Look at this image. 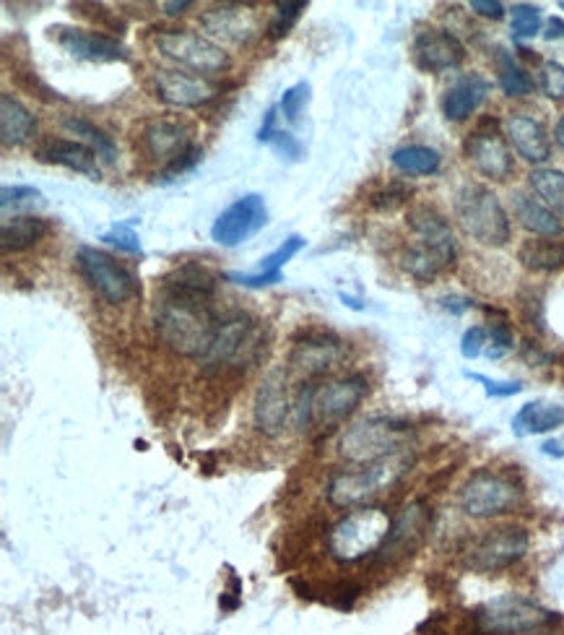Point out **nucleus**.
Here are the masks:
<instances>
[{
    "mask_svg": "<svg viewBox=\"0 0 564 635\" xmlns=\"http://www.w3.org/2000/svg\"><path fill=\"white\" fill-rule=\"evenodd\" d=\"M135 222H120V224H112L110 230L99 234V240L107 245L118 248V251L123 253H131V255H143V248H141V238L139 232H135Z\"/></svg>",
    "mask_w": 564,
    "mask_h": 635,
    "instance_id": "a19ab883",
    "label": "nucleus"
},
{
    "mask_svg": "<svg viewBox=\"0 0 564 635\" xmlns=\"http://www.w3.org/2000/svg\"><path fill=\"white\" fill-rule=\"evenodd\" d=\"M486 344H490V334H486L484 326H471L461 339V354L466 360H476L486 352Z\"/></svg>",
    "mask_w": 564,
    "mask_h": 635,
    "instance_id": "3c124183",
    "label": "nucleus"
},
{
    "mask_svg": "<svg viewBox=\"0 0 564 635\" xmlns=\"http://www.w3.org/2000/svg\"><path fill=\"white\" fill-rule=\"evenodd\" d=\"M513 209L521 226H525L531 234H538V238H560L562 234V219L554 214L552 209H546L544 203L531 199L525 193L513 195Z\"/></svg>",
    "mask_w": 564,
    "mask_h": 635,
    "instance_id": "c756f323",
    "label": "nucleus"
},
{
    "mask_svg": "<svg viewBox=\"0 0 564 635\" xmlns=\"http://www.w3.org/2000/svg\"><path fill=\"white\" fill-rule=\"evenodd\" d=\"M50 232V224L44 222L42 216L34 214H17V216H3V224H0V251L6 255L9 253H21L34 248L44 234Z\"/></svg>",
    "mask_w": 564,
    "mask_h": 635,
    "instance_id": "cd10ccee",
    "label": "nucleus"
},
{
    "mask_svg": "<svg viewBox=\"0 0 564 635\" xmlns=\"http://www.w3.org/2000/svg\"><path fill=\"white\" fill-rule=\"evenodd\" d=\"M263 346L265 336L261 321H255V318H250L248 313H238L219 323L209 360L213 365L242 370L261 360Z\"/></svg>",
    "mask_w": 564,
    "mask_h": 635,
    "instance_id": "9d476101",
    "label": "nucleus"
},
{
    "mask_svg": "<svg viewBox=\"0 0 564 635\" xmlns=\"http://www.w3.org/2000/svg\"><path fill=\"white\" fill-rule=\"evenodd\" d=\"M406 222L411 232H414V243L437 253L450 269L455 266V261H459V243H455L453 226H450L440 211H434L432 206H414L409 211Z\"/></svg>",
    "mask_w": 564,
    "mask_h": 635,
    "instance_id": "aec40b11",
    "label": "nucleus"
},
{
    "mask_svg": "<svg viewBox=\"0 0 564 635\" xmlns=\"http://www.w3.org/2000/svg\"><path fill=\"white\" fill-rule=\"evenodd\" d=\"M510 21H513V34L517 40H531L541 32V9L531 3H517L510 9Z\"/></svg>",
    "mask_w": 564,
    "mask_h": 635,
    "instance_id": "37998d69",
    "label": "nucleus"
},
{
    "mask_svg": "<svg viewBox=\"0 0 564 635\" xmlns=\"http://www.w3.org/2000/svg\"><path fill=\"white\" fill-rule=\"evenodd\" d=\"M517 261L536 274H552V271L564 269V245L548 238L525 240L517 251Z\"/></svg>",
    "mask_w": 564,
    "mask_h": 635,
    "instance_id": "7c9ffc66",
    "label": "nucleus"
},
{
    "mask_svg": "<svg viewBox=\"0 0 564 635\" xmlns=\"http://www.w3.org/2000/svg\"><path fill=\"white\" fill-rule=\"evenodd\" d=\"M471 11L484 19H502L505 17V6L500 0H471Z\"/></svg>",
    "mask_w": 564,
    "mask_h": 635,
    "instance_id": "5fc2aeb1",
    "label": "nucleus"
},
{
    "mask_svg": "<svg viewBox=\"0 0 564 635\" xmlns=\"http://www.w3.org/2000/svg\"><path fill=\"white\" fill-rule=\"evenodd\" d=\"M276 120H279V108H269V110H265L263 123H261V128H258V141H261V143H271V139H273V135H276V131H279Z\"/></svg>",
    "mask_w": 564,
    "mask_h": 635,
    "instance_id": "6e6d98bb",
    "label": "nucleus"
},
{
    "mask_svg": "<svg viewBox=\"0 0 564 635\" xmlns=\"http://www.w3.org/2000/svg\"><path fill=\"white\" fill-rule=\"evenodd\" d=\"M393 528V516L377 505L349 511L328 532V552L339 563H360L383 547Z\"/></svg>",
    "mask_w": 564,
    "mask_h": 635,
    "instance_id": "7ed1b4c3",
    "label": "nucleus"
},
{
    "mask_svg": "<svg viewBox=\"0 0 564 635\" xmlns=\"http://www.w3.org/2000/svg\"><path fill=\"white\" fill-rule=\"evenodd\" d=\"M554 619V612L544 609L538 602L517 594H502L474 609L469 635H525L552 625Z\"/></svg>",
    "mask_w": 564,
    "mask_h": 635,
    "instance_id": "39448f33",
    "label": "nucleus"
},
{
    "mask_svg": "<svg viewBox=\"0 0 564 635\" xmlns=\"http://www.w3.org/2000/svg\"><path fill=\"white\" fill-rule=\"evenodd\" d=\"M66 131H71L73 135H79L81 143L94 151V154L102 159L107 164H115L118 162V143L112 141V135L102 131V128L91 123L87 118H66L63 120Z\"/></svg>",
    "mask_w": 564,
    "mask_h": 635,
    "instance_id": "473e14b6",
    "label": "nucleus"
},
{
    "mask_svg": "<svg viewBox=\"0 0 564 635\" xmlns=\"http://www.w3.org/2000/svg\"><path fill=\"white\" fill-rule=\"evenodd\" d=\"M310 92H312L310 81H296L294 87H289L286 92L281 94L276 108L289 125H300L304 110H308L310 104Z\"/></svg>",
    "mask_w": 564,
    "mask_h": 635,
    "instance_id": "ea45409f",
    "label": "nucleus"
},
{
    "mask_svg": "<svg viewBox=\"0 0 564 635\" xmlns=\"http://www.w3.org/2000/svg\"><path fill=\"white\" fill-rule=\"evenodd\" d=\"M269 147L276 151V154L281 159H286V162H300L302 154H304V149H302V141L296 139L294 133H289V131H276V135H273Z\"/></svg>",
    "mask_w": 564,
    "mask_h": 635,
    "instance_id": "09e8293b",
    "label": "nucleus"
},
{
    "mask_svg": "<svg viewBox=\"0 0 564 635\" xmlns=\"http://www.w3.org/2000/svg\"><path fill=\"white\" fill-rule=\"evenodd\" d=\"M507 139L517 151V157H523L531 164H544L552 157V141L544 123H538L536 118L515 112L507 120Z\"/></svg>",
    "mask_w": 564,
    "mask_h": 635,
    "instance_id": "a878e982",
    "label": "nucleus"
},
{
    "mask_svg": "<svg viewBox=\"0 0 564 635\" xmlns=\"http://www.w3.org/2000/svg\"><path fill=\"white\" fill-rule=\"evenodd\" d=\"M533 193L538 195L546 209H552L556 216H564V172L552 168H538L528 175Z\"/></svg>",
    "mask_w": 564,
    "mask_h": 635,
    "instance_id": "c9c22d12",
    "label": "nucleus"
},
{
    "mask_svg": "<svg viewBox=\"0 0 564 635\" xmlns=\"http://www.w3.org/2000/svg\"><path fill=\"white\" fill-rule=\"evenodd\" d=\"M564 427V406L548 402H528L523 404L513 417V433L517 437L544 435L552 430Z\"/></svg>",
    "mask_w": 564,
    "mask_h": 635,
    "instance_id": "c85d7f7f",
    "label": "nucleus"
},
{
    "mask_svg": "<svg viewBox=\"0 0 564 635\" xmlns=\"http://www.w3.org/2000/svg\"><path fill=\"white\" fill-rule=\"evenodd\" d=\"M162 290L195 292L205 294V298H213V290H216V274H213L211 269H205L203 263L188 261L162 279Z\"/></svg>",
    "mask_w": 564,
    "mask_h": 635,
    "instance_id": "2f4dec72",
    "label": "nucleus"
},
{
    "mask_svg": "<svg viewBox=\"0 0 564 635\" xmlns=\"http://www.w3.org/2000/svg\"><path fill=\"white\" fill-rule=\"evenodd\" d=\"M432 526V511L424 501H414L403 508L399 516L393 518V528L387 534L383 547H380L377 557L383 563H399L403 557L414 555L422 547L426 534Z\"/></svg>",
    "mask_w": 564,
    "mask_h": 635,
    "instance_id": "2eb2a0df",
    "label": "nucleus"
},
{
    "mask_svg": "<svg viewBox=\"0 0 564 635\" xmlns=\"http://www.w3.org/2000/svg\"><path fill=\"white\" fill-rule=\"evenodd\" d=\"M497 81L507 97H525L533 92V79L507 50H497Z\"/></svg>",
    "mask_w": 564,
    "mask_h": 635,
    "instance_id": "e433bc0d",
    "label": "nucleus"
},
{
    "mask_svg": "<svg viewBox=\"0 0 564 635\" xmlns=\"http://www.w3.org/2000/svg\"><path fill=\"white\" fill-rule=\"evenodd\" d=\"M304 245L308 243H304L302 234H292V238H286L284 243L276 248V251L265 255V259H261V263H258V274L281 279V282H284V266L294 259L296 253L304 251Z\"/></svg>",
    "mask_w": 564,
    "mask_h": 635,
    "instance_id": "58836bf2",
    "label": "nucleus"
},
{
    "mask_svg": "<svg viewBox=\"0 0 564 635\" xmlns=\"http://www.w3.org/2000/svg\"><path fill=\"white\" fill-rule=\"evenodd\" d=\"M455 219H459L461 230L482 245L502 248L513 238V226H510L505 206L484 185L471 183L461 188L459 195H455Z\"/></svg>",
    "mask_w": 564,
    "mask_h": 635,
    "instance_id": "423d86ee",
    "label": "nucleus"
},
{
    "mask_svg": "<svg viewBox=\"0 0 564 635\" xmlns=\"http://www.w3.org/2000/svg\"><path fill=\"white\" fill-rule=\"evenodd\" d=\"M466 58L463 42L447 29H426L414 40V63L426 73H442L459 68Z\"/></svg>",
    "mask_w": 564,
    "mask_h": 635,
    "instance_id": "412c9836",
    "label": "nucleus"
},
{
    "mask_svg": "<svg viewBox=\"0 0 564 635\" xmlns=\"http://www.w3.org/2000/svg\"><path fill=\"white\" fill-rule=\"evenodd\" d=\"M523 302V310H525V318L531 321V326H536V329H544V305H541V300L538 298H531V300H525L521 298Z\"/></svg>",
    "mask_w": 564,
    "mask_h": 635,
    "instance_id": "4d7b16f0",
    "label": "nucleus"
},
{
    "mask_svg": "<svg viewBox=\"0 0 564 635\" xmlns=\"http://www.w3.org/2000/svg\"><path fill=\"white\" fill-rule=\"evenodd\" d=\"M154 48L167 60H172L180 68H188L190 73L205 75V79L213 73H224L232 65L230 52L221 48V44L211 42L205 34L190 32V29H164V32H157Z\"/></svg>",
    "mask_w": 564,
    "mask_h": 635,
    "instance_id": "1a4fd4ad",
    "label": "nucleus"
},
{
    "mask_svg": "<svg viewBox=\"0 0 564 635\" xmlns=\"http://www.w3.org/2000/svg\"><path fill=\"white\" fill-rule=\"evenodd\" d=\"M269 224V206L261 193H248L230 203L211 224V240L221 248H238Z\"/></svg>",
    "mask_w": 564,
    "mask_h": 635,
    "instance_id": "ddd939ff",
    "label": "nucleus"
},
{
    "mask_svg": "<svg viewBox=\"0 0 564 635\" xmlns=\"http://www.w3.org/2000/svg\"><path fill=\"white\" fill-rule=\"evenodd\" d=\"M75 266H79L81 276L87 279L91 290L104 302H110V305H123V302L133 300L135 294H141V286L131 271L112 259L110 253L99 251V248L81 245L79 253H75Z\"/></svg>",
    "mask_w": 564,
    "mask_h": 635,
    "instance_id": "9b49d317",
    "label": "nucleus"
},
{
    "mask_svg": "<svg viewBox=\"0 0 564 635\" xmlns=\"http://www.w3.org/2000/svg\"><path fill=\"white\" fill-rule=\"evenodd\" d=\"M409 199H411V188L401 185V183H393V185H387L385 191L372 195V206L380 209V211H393V209L403 206V203H406Z\"/></svg>",
    "mask_w": 564,
    "mask_h": 635,
    "instance_id": "8fccbe9b",
    "label": "nucleus"
},
{
    "mask_svg": "<svg viewBox=\"0 0 564 635\" xmlns=\"http://www.w3.org/2000/svg\"><path fill=\"white\" fill-rule=\"evenodd\" d=\"M523 501V485L507 472L476 468L459 490L461 511L471 518H494L513 513Z\"/></svg>",
    "mask_w": 564,
    "mask_h": 635,
    "instance_id": "6e6552de",
    "label": "nucleus"
},
{
    "mask_svg": "<svg viewBox=\"0 0 564 635\" xmlns=\"http://www.w3.org/2000/svg\"><path fill=\"white\" fill-rule=\"evenodd\" d=\"M201 27L211 42H230V44H248L261 32V21L253 6L242 3H224L201 13Z\"/></svg>",
    "mask_w": 564,
    "mask_h": 635,
    "instance_id": "dca6fc26",
    "label": "nucleus"
},
{
    "mask_svg": "<svg viewBox=\"0 0 564 635\" xmlns=\"http://www.w3.org/2000/svg\"><path fill=\"white\" fill-rule=\"evenodd\" d=\"M554 139H556V143H560V147L564 149V115H562V120H560V123H556V128H554Z\"/></svg>",
    "mask_w": 564,
    "mask_h": 635,
    "instance_id": "680f3d73",
    "label": "nucleus"
},
{
    "mask_svg": "<svg viewBox=\"0 0 564 635\" xmlns=\"http://www.w3.org/2000/svg\"><path fill=\"white\" fill-rule=\"evenodd\" d=\"M531 536L523 526H500L479 536L466 552V565L476 573H500L523 561Z\"/></svg>",
    "mask_w": 564,
    "mask_h": 635,
    "instance_id": "f8f14e48",
    "label": "nucleus"
},
{
    "mask_svg": "<svg viewBox=\"0 0 564 635\" xmlns=\"http://www.w3.org/2000/svg\"><path fill=\"white\" fill-rule=\"evenodd\" d=\"M544 40H548V42H554V40H564V19H560V17L546 19Z\"/></svg>",
    "mask_w": 564,
    "mask_h": 635,
    "instance_id": "13d9d810",
    "label": "nucleus"
},
{
    "mask_svg": "<svg viewBox=\"0 0 564 635\" xmlns=\"http://www.w3.org/2000/svg\"><path fill=\"white\" fill-rule=\"evenodd\" d=\"M541 635H554V633H541Z\"/></svg>",
    "mask_w": 564,
    "mask_h": 635,
    "instance_id": "0e129e2a",
    "label": "nucleus"
},
{
    "mask_svg": "<svg viewBox=\"0 0 564 635\" xmlns=\"http://www.w3.org/2000/svg\"><path fill=\"white\" fill-rule=\"evenodd\" d=\"M339 298H341V300H344V305H346V308H352V310H364V308H367V305H360V300H354V298H349V294H344V292H341V294H339Z\"/></svg>",
    "mask_w": 564,
    "mask_h": 635,
    "instance_id": "052dcab7",
    "label": "nucleus"
},
{
    "mask_svg": "<svg viewBox=\"0 0 564 635\" xmlns=\"http://www.w3.org/2000/svg\"><path fill=\"white\" fill-rule=\"evenodd\" d=\"M466 377H471V381H476V383H482L486 396H492V399H510V396H517V393L523 391L521 381H494V377H486L482 373H469V370H466Z\"/></svg>",
    "mask_w": 564,
    "mask_h": 635,
    "instance_id": "de8ad7c7",
    "label": "nucleus"
},
{
    "mask_svg": "<svg viewBox=\"0 0 564 635\" xmlns=\"http://www.w3.org/2000/svg\"><path fill=\"white\" fill-rule=\"evenodd\" d=\"M560 9H562V11H564V0H562V3H560Z\"/></svg>",
    "mask_w": 564,
    "mask_h": 635,
    "instance_id": "e2e57ef3",
    "label": "nucleus"
},
{
    "mask_svg": "<svg viewBox=\"0 0 564 635\" xmlns=\"http://www.w3.org/2000/svg\"><path fill=\"white\" fill-rule=\"evenodd\" d=\"M52 40L63 48L68 56L89 60V63H118L128 60L125 44L118 37L81 27H52Z\"/></svg>",
    "mask_w": 564,
    "mask_h": 635,
    "instance_id": "f3484780",
    "label": "nucleus"
},
{
    "mask_svg": "<svg viewBox=\"0 0 564 635\" xmlns=\"http://www.w3.org/2000/svg\"><path fill=\"white\" fill-rule=\"evenodd\" d=\"M370 393V381L362 373L339 377L325 385H310L300 399L302 427H335L360 410Z\"/></svg>",
    "mask_w": 564,
    "mask_h": 635,
    "instance_id": "20e7f679",
    "label": "nucleus"
},
{
    "mask_svg": "<svg viewBox=\"0 0 564 635\" xmlns=\"http://www.w3.org/2000/svg\"><path fill=\"white\" fill-rule=\"evenodd\" d=\"M391 162L393 168L406 172V175H434V172H440L442 168L440 151L430 147H419V143H414V147L395 149L391 154Z\"/></svg>",
    "mask_w": 564,
    "mask_h": 635,
    "instance_id": "f704fd0d",
    "label": "nucleus"
},
{
    "mask_svg": "<svg viewBox=\"0 0 564 635\" xmlns=\"http://www.w3.org/2000/svg\"><path fill=\"white\" fill-rule=\"evenodd\" d=\"M414 451L403 448L380 461H372V464L344 468V472L333 474V480L328 482V503L346 511L362 508L372 497L399 485L403 476L414 468Z\"/></svg>",
    "mask_w": 564,
    "mask_h": 635,
    "instance_id": "f03ea898",
    "label": "nucleus"
},
{
    "mask_svg": "<svg viewBox=\"0 0 564 635\" xmlns=\"http://www.w3.org/2000/svg\"><path fill=\"white\" fill-rule=\"evenodd\" d=\"M255 427L263 435H279L286 425L289 417V396H286V381L281 373H271L261 383V389L255 393V406H253Z\"/></svg>",
    "mask_w": 564,
    "mask_h": 635,
    "instance_id": "5701e85b",
    "label": "nucleus"
},
{
    "mask_svg": "<svg viewBox=\"0 0 564 635\" xmlns=\"http://www.w3.org/2000/svg\"><path fill=\"white\" fill-rule=\"evenodd\" d=\"M409 422L395 417H367L346 427V433L341 435L339 453L349 464H372V461L409 448Z\"/></svg>",
    "mask_w": 564,
    "mask_h": 635,
    "instance_id": "0eeeda50",
    "label": "nucleus"
},
{
    "mask_svg": "<svg viewBox=\"0 0 564 635\" xmlns=\"http://www.w3.org/2000/svg\"><path fill=\"white\" fill-rule=\"evenodd\" d=\"M490 92L492 84L482 73L461 75V79L447 89L445 97H442V112H445L450 123H461V120H469L482 108Z\"/></svg>",
    "mask_w": 564,
    "mask_h": 635,
    "instance_id": "393cba45",
    "label": "nucleus"
},
{
    "mask_svg": "<svg viewBox=\"0 0 564 635\" xmlns=\"http://www.w3.org/2000/svg\"><path fill=\"white\" fill-rule=\"evenodd\" d=\"M399 263L409 276L416 279V282H432L434 276H440L442 271L450 269L437 253L419 243H411L409 248H403Z\"/></svg>",
    "mask_w": 564,
    "mask_h": 635,
    "instance_id": "72a5a7b5",
    "label": "nucleus"
},
{
    "mask_svg": "<svg viewBox=\"0 0 564 635\" xmlns=\"http://www.w3.org/2000/svg\"><path fill=\"white\" fill-rule=\"evenodd\" d=\"M37 133V118L24 102L3 92L0 94V141L3 147H21Z\"/></svg>",
    "mask_w": 564,
    "mask_h": 635,
    "instance_id": "bb28decb",
    "label": "nucleus"
},
{
    "mask_svg": "<svg viewBox=\"0 0 564 635\" xmlns=\"http://www.w3.org/2000/svg\"><path fill=\"white\" fill-rule=\"evenodd\" d=\"M466 157L482 175L497 180V183L513 175V154H510L507 141L500 135V123L494 118H484L469 135Z\"/></svg>",
    "mask_w": 564,
    "mask_h": 635,
    "instance_id": "4468645a",
    "label": "nucleus"
},
{
    "mask_svg": "<svg viewBox=\"0 0 564 635\" xmlns=\"http://www.w3.org/2000/svg\"><path fill=\"white\" fill-rule=\"evenodd\" d=\"M219 318L211 308V298L195 292L162 290L154 308V329L167 350L190 360H209Z\"/></svg>",
    "mask_w": 564,
    "mask_h": 635,
    "instance_id": "f257e3e1",
    "label": "nucleus"
},
{
    "mask_svg": "<svg viewBox=\"0 0 564 635\" xmlns=\"http://www.w3.org/2000/svg\"><path fill=\"white\" fill-rule=\"evenodd\" d=\"M190 6H193L190 0H180V3H162V9H164L167 17H182V13H185Z\"/></svg>",
    "mask_w": 564,
    "mask_h": 635,
    "instance_id": "bf43d9fd",
    "label": "nucleus"
},
{
    "mask_svg": "<svg viewBox=\"0 0 564 635\" xmlns=\"http://www.w3.org/2000/svg\"><path fill=\"white\" fill-rule=\"evenodd\" d=\"M154 89L159 100L185 110L203 108L221 94V89L211 79L188 71H157Z\"/></svg>",
    "mask_w": 564,
    "mask_h": 635,
    "instance_id": "a211bd4d",
    "label": "nucleus"
},
{
    "mask_svg": "<svg viewBox=\"0 0 564 635\" xmlns=\"http://www.w3.org/2000/svg\"><path fill=\"white\" fill-rule=\"evenodd\" d=\"M34 157L40 162L58 164V168L81 172L87 178H99V162L97 154L91 151L87 143L71 141V139H56V135H48L34 147Z\"/></svg>",
    "mask_w": 564,
    "mask_h": 635,
    "instance_id": "b1692460",
    "label": "nucleus"
},
{
    "mask_svg": "<svg viewBox=\"0 0 564 635\" xmlns=\"http://www.w3.org/2000/svg\"><path fill=\"white\" fill-rule=\"evenodd\" d=\"M201 159H203V149L198 147V143H193V147H190L185 154H182L178 162H172L170 168L167 170H162V180H174V178H180V175H185V172H190V170H195L198 164H201Z\"/></svg>",
    "mask_w": 564,
    "mask_h": 635,
    "instance_id": "603ef678",
    "label": "nucleus"
},
{
    "mask_svg": "<svg viewBox=\"0 0 564 635\" xmlns=\"http://www.w3.org/2000/svg\"><path fill=\"white\" fill-rule=\"evenodd\" d=\"M541 89L548 100L564 102V65L556 63V60H546L541 65Z\"/></svg>",
    "mask_w": 564,
    "mask_h": 635,
    "instance_id": "a18cd8bd",
    "label": "nucleus"
},
{
    "mask_svg": "<svg viewBox=\"0 0 564 635\" xmlns=\"http://www.w3.org/2000/svg\"><path fill=\"white\" fill-rule=\"evenodd\" d=\"M344 342L339 336L328 334H312L304 336L302 342L294 344L292 354H289V373L296 377H318L328 373L344 360Z\"/></svg>",
    "mask_w": 564,
    "mask_h": 635,
    "instance_id": "6ab92c4d",
    "label": "nucleus"
},
{
    "mask_svg": "<svg viewBox=\"0 0 564 635\" xmlns=\"http://www.w3.org/2000/svg\"><path fill=\"white\" fill-rule=\"evenodd\" d=\"M304 11H308V3H304V0H294V3L292 0H286V3H276V13H273V21L269 27L271 40H281V37H286L289 32H292Z\"/></svg>",
    "mask_w": 564,
    "mask_h": 635,
    "instance_id": "c03bdc74",
    "label": "nucleus"
},
{
    "mask_svg": "<svg viewBox=\"0 0 564 635\" xmlns=\"http://www.w3.org/2000/svg\"><path fill=\"white\" fill-rule=\"evenodd\" d=\"M44 206V195L40 188L34 185H3L0 188V209L3 216H9L11 211L19 214H29V211Z\"/></svg>",
    "mask_w": 564,
    "mask_h": 635,
    "instance_id": "4c0bfd02",
    "label": "nucleus"
},
{
    "mask_svg": "<svg viewBox=\"0 0 564 635\" xmlns=\"http://www.w3.org/2000/svg\"><path fill=\"white\" fill-rule=\"evenodd\" d=\"M437 305L442 310H447V313H453V315H463L466 310L474 308L476 302L471 298H461V294H445V298L437 300Z\"/></svg>",
    "mask_w": 564,
    "mask_h": 635,
    "instance_id": "864d4df0",
    "label": "nucleus"
},
{
    "mask_svg": "<svg viewBox=\"0 0 564 635\" xmlns=\"http://www.w3.org/2000/svg\"><path fill=\"white\" fill-rule=\"evenodd\" d=\"M486 334H490V344H486L484 354L490 360H502L505 354L515 350V331L507 323L505 315H502L500 321H492L490 329H486Z\"/></svg>",
    "mask_w": 564,
    "mask_h": 635,
    "instance_id": "79ce46f5",
    "label": "nucleus"
},
{
    "mask_svg": "<svg viewBox=\"0 0 564 635\" xmlns=\"http://www.w3.org/2000/svg\"><path fill=\"white\" fill-rule=\"evenodd\" d=\"M325 594H328L325 602L331 604V607H335V609H352L354 602L360 599L362 588L356 586V584H352V581H339V584L328 586Z\"/></svg>",
    "mask_w": 564,
    "mask_h": 635,
    "instance_id": "49530a36",
    "label": "nucleus"
},
{
    "mask_svg": "<svg viewBox=\"0 0 564 635\" xmlns=\"http://www.w3.org/2000/svg\"><path fill=\"white\" fill-rule=\"evenodd\" d=\"M143 143H147L149 157L162 164V170L170 168L172 162H178V159L193 147L188 128L170 118L151 120L147 131H143Z\"/></svg>",
    "mask_w": 564,
    "mask_h": 635,
    "instance_id": "4be33fe9",
    "label": "nucleus"
}]
</instances>
